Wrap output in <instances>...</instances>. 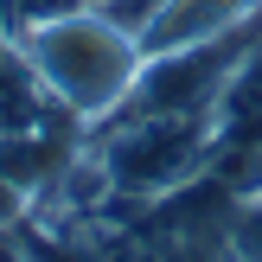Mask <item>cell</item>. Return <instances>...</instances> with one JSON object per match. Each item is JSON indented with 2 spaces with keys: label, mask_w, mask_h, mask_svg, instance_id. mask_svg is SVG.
<instances>
[{
  "label": "cell",
  "mask_w": 262,
  "mask_h": 262,
  "mask_svg": "<svg viewBox=\"0 0 262 262\" xmlns=\"http://www.w3.org/2000/svg\"><path fill=\"white\" fill-rule=\"evenodd\" d=\"M230 262H262V199L237 205V224H230Z\"/></svg>",
  "instance_id": "8992f818"
},
{
  "label": "cell",
  "mask_w": 262,
  "mask_h": 262,
  "mask_svg": "<svg viewBox=\"0 0 262 262\" xmlns=\"http://www.w3.org/2000/svg\"><path fill=\"white\" fill-rule=\"evenodd\" d=\"M45 90H38L32 64H26V51H7L0 58V135H13V128H32L45 122Z\"/></svg>",
  "instance_id": "5b68a950"
},
{
  "label": "cell",
  "mask_w": 262,
  "mask_h": 262,
  "mask_svg": "<svg viewBox=\"0 0 262 262\" xmlns=\"http://www.w3.org/2000/svg\"><path fill=\"white\" fill-rule=\"evenodd\" d=\"M19 51L32 64L38 90L71 122H109V115H122L128 96H135V83H141V64H147L141 38L122 32L115 19H102L96 7L26 19Z\"/></svg>",
  "instance_id": "6da1fadb"
},
{
  "label": "cell",
  "mask_w": 262,
  "mask_h": 262,
  "mask_svg": "<svg viewBox=\"0 0 262 262\" xmlns=\"http://www.w3.org/2000/svg\"><path fill=\"white\" fill-rule=\"evenodd\" d=\"M262 19V0H166L160 19L147 26L141 51H186V45H211V38H230L243 26Z\"/></svg>",
  "instance_id": "3957f363"
},
{
  "label": "cell",
  "mask_w": 262,
  "mask_h": 262,
  "mask_svg": "<svg viewBox=\"0 0 262 262\" xmlns=\"http://www.w3.org/2000/svg\"><path fill=\"white\" fill-rule=\"evenodd\" d=\"M96 154L115 179V199H173L199 173H211L217 102H205V109H122V122L109 128V141Z\"/></svg>",
  "instance_id": "7a4b0ae2"
},
{
  "label": "cell",
  "mask_w": 262,
  "mask_h": 262,
  "mask_svg": "<svg viewBox=\"0 0 262 262\" xmlns=\"http://www.w3.org/2000/svg\"><path fill=\"white\" fill-rule=\"evenodd\" d=\"M64 160H71V147H64V141L51 135L45 122L0 135V179H7L19 199H26V192H32V199H45V192H51V179L64 173Z\"/></svg>",
  "instance_id": "277c9868"
}]
</instances>
